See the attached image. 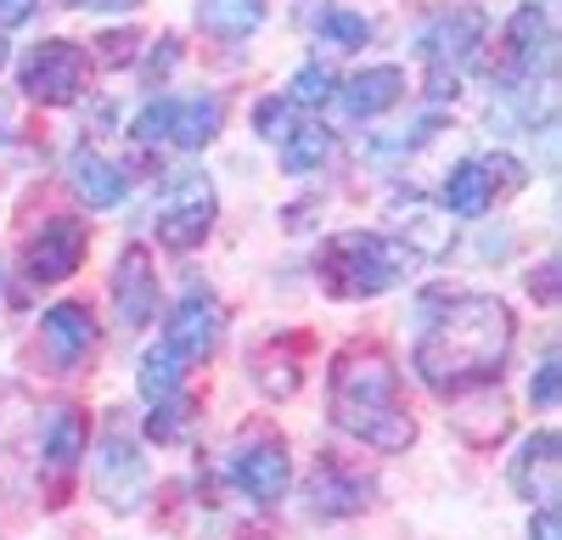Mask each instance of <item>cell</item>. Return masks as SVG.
<instances>
[{
	"instance_id": "cell-13",
	"label": "cell",
	"mask_w": 562,
	"mask_h": 540,
	"mask_svg": "<svg viewBox=\"0 0 562 540\" xmlns=\"http://www.w3.org/2000/svg\"><path fill=\"white\" fill-rule=\"evenodd\" d=\"M371 502V479H360L344 462H321L310 473V513L315 518H349Z\"/></svg>"
},
{
	"instance_id": "cell-10",
	"label": "cell",
	"mask_w": 562,
	"mask_h": 540,
	"mask_svg": "<svg viewBox=\"0 0 562 540\" xmlns=\"http://www.w3.org/2000/svg\"><path fill=\"white\" fill-rule=\"evenodd\" d=\"M113 310L124 327H147L158 315V277H153V259L147 248H124L119 270H113Z\"/></svg>"
},
{
	"instance_id": "cell-5",
	"label": "cell",
	"mask_w": 562,
	"mask_h": 540,
	"mask_svg": "<svg viewBox=\"0 0 562 540\" xmlns=\"http://www.w3.org/2000/svg\"><path fill=\"white\" fill-rule=\"evenodd\" d=\"M18 85L29 90L34 102L63 108V102L79 97V85H85V52H79L74 40H45V45H34V52L23 57Z\"/></svg>"
},
{
	"instance_id": "cell-20",
	"label": "cell",
	"mask_w": 562,
	"mask_h": 540,
	"mask_svg": "<svg viewBox=\"0 0 562 540\" xmlns=\"http://www.w3.org/2000/svg\"><path fill=\"white\" fill-rule=\"evenodd\" d=\"M85 417H79V405H57L52 412V423H45V434H40V457L52 462L57 473L63 468H74L79 462V450H85Z\"/></svg>"
},
{
	"instance_id": "cell-27",
	"label": "cell",
	"mask_w": 562,
	"mask_h": 540,
	"mask_svg": "<svg viewBox=\"0 0 562 540\" xmlns=\"http://www.w3.org/2000/svg\"><path fill=\"white\" fill-rule=\"evenodd\" d=\"M169 113H175V102H153L147 113H135V124H130V142H140V147L164 142V135H169Z\"/></svg>"
},
{
	"instance_id": "cell-9",
	"label": "cell",
	"mask_w": 562,
	"mask_h": 540,
	"mask_svg": "<svg viewBox=\"0 0 562 540\" xmlns=\"http://www.w3.org/2000/svg\"><path fill=\"white\" fill-rule=\"evenodd\" d=\"M220 344V304L209 293H192V299H180L169 310V322H164V349L175 360H209Z\"/></svg>"
},
{
	"instance_id": "cell-21",
	"label": "cell",
	"mask_w": 562,
	"mask_h": 540,
	"mask_svg": "<svg viewBox=\"0 0 562 540\" xmlns=\"http://www.w3.org/2000/svg\"><path fill=\"white\" fill-rule=\"evenodd\" d=\"M198 18L214 40H248L265 23V0H203Z\"/></svg>"
},
{
	"instance_id": "cell-3",
	"label": "cell",
	"mask_w": 562,
	"mask_h": 540,
	"mask_svg": "<svg viewBox=\"0 0 562 540\" xmlns=\"http://www.w3.org/2000/svg\"><path fill=\"white\" fill-rule=\"evenodd\" d=\"M411 254L378 232H349V237H333L321 254V282L333 288L338 299H371V293H389L400 277H405Z\"/></svg>"
},
{
	"instance_id": "cell-2",
	"label": "cell",
	"mask_w": 562,
	"mask_h": 540,
	"mask_svg": "<svg viewBox=\"0 0 562 540\" xmlns=\"http://www.w3.org/2000/svg\"><path fill=\"white\" fill-rule=\"evenodd\" d=\"M333 417L371 450H405L416 439V423L400 405V378L378 349H349L333 367Z\"/></svg>"
},
{
	"instance_id": "cell-35",
	"label": "cell",
	"mask_w": 562,
	"mask_h": 540,
	"mask_svg": "<svg viewBox=\"0 0 562 540\" xmlns=\"http://www.w3.org/2000/svg\"><path fill=\"white\" fill-rule=\"evenodd\" d=\"M0 63H7V45H0Z\"/></svg>"
},
{
	"instance_id": "cell-36",
	"label": "cell",
	"mask_w": 562,
	"mask_h": 540,
	"mask_svg": "<svg viewBox=\"0 0 562 540\" xmlns=\"http://www.w3.org/2000/svg\"><path fill=\"white\" fill-rule=\"evenodd\" d=\"M0 288H7V270H0Z\"/></svg>"
},
{
	"instance_id": "cell-23",
	"label": "cell",
	"mask_w": 562,
	"mask_h": 540,
	"mask_svg": "<svg viewBox=\"0 0 562 540\" xmlns=\"http://www.w3.org/2000/svg\"><path fill=\"white\" fill-rule=\"evenodd\" d=\"M180 367H186V360H175L164 344L147 349V355H140V394H147V400H169V394H180Z\"/></svg>"
},
{
	"instance_id": "cell-33",
	"label": "cell",
	"mask_w": 562,
	"mask_h": 540,
	"mask_svg": "<svg viewBox=\"0 0 562 540\" xmlns=\"http://www.w3.org/2000/svg\"><path fill=\"white\" fill-rule=\"evenodd\" d=\"M551 270H557V265H546V270H535V277H529V293L546 299V304L557 299V277H551Z\"/></svg>"
},
{
	"instance_id": "cell-19",
	"label": "cell",
	"mask_w": 562,
	"mask_h": 540,
	"mask_svg": "<svg viewBox=\"0 0 562 540\" xmlns=\"http://www.w3.org/2000/svg\"><path fill=\"white\" fill-rule=\"evenodd\" d=\"M546 45H551V18H546L540 7H524L518 18L506 23V68H512V74L540 68Z\"/></svg>"
},
{
	"instance_id": "cell-30",
	"label": "cell",
	"mask_w": 562,
	"mask_h": 540,
	"mask_svg": "<svg viewBox=\"0 0 562 540\" xmlns=\"http://www.w3.org/2000/svg\"><path fill=\"white\" fill-rule=\"evenodd\" d=\"M40 0H0V29H12V23H29L34 18Z\"/></svg>"
},
{
	"instance_id": "cell-16",
	"label": "cell",
	"mask_w": 562,
	"mask_h": 540,
	"mask_svg": "<svg viewBox=\"0 0 562 540\" xmlns=\"http://www.w3.org/2000/svg\"><path fill=\"white\" fill-rule=\"evenodd\" d=\"M344 113L349 119H378V113H389L400 97H405V74L400 68H366V74H355L344 90Z\"/></svg>"
},
{
	"instance_id": "cell-11",
	"label": "cell",
	"mask_w": 562,
	"mask_h": 540,
	"mask_svg": "<svg viewBox=\"0 0 562 540\" xmlns=\"http://www.w3.org/2000/svg\"><path fill=\"white\" fill-rule=\"evenodd\" d=\"M479 45H484V18L479 12H450L439 18L428 34H422V57H428L434 68H467L479 57Z\"/></svg>"
},
{
	"instance_id": "cell-15",
	"label": "cell",
	"mask_w": 562,
	"mask_h": 540,
	"mask_svg": "<svg viewBox=\"0 0 562 540\" xmlns=\"http://www.w3.org/2000/svg\"><path fill=\"white\" fill-rule=\"evenodd\" d=\"M68 180H74V198L90 203V209H113V203H124V192H130L124 169L108 164L102 153H90V147H79V153L68 158Z\"/></svg>"
},
{
	"instance_id": "cell-12",
	"label": "cell",
	"mask_w": 562,
	"mask_h": 540,
	"mask_svg": "<svg viewBox=\"0 0 562 540\" xmlns=\"http://www.w3.org/2000/svg\"><path fill=\"white\" fill-rule=\"evenodd\" d=\"M557 473H562V445L551 428L529 434L524 450H518V462H512V490L524 495V502H551L557 495Z\"/></svg>"
},
{
	"instance_id": "cell-28",
	"label": "cell",
	"mask_w": 562,
	"mask_h": 540,
	"mask_svg": "<svg viewBox=\"0 0 562 540\" xmlns=\"http://www.w3.org/2000/svg\"><path fill=\"white\" fill-rule=\"evenodd\" d=\"M557 394H562V367H557V344L546 349V360H540V372H535V383H529V400L540 405H557Z\"/></svg>"
},
{
	"instance_id": "cell-18",
	"label": "cell",
	"mask_w": 562,
	"mask_h": 540,
	"mask_svg": "<svg viewBox=\"0 0 562 540\" xmlns=\"http://www.w3.org/2000/svg\"><path fill=\"white\" fill-rule=\"evenodd\" d=\"M220 124H225V108H220L214 97L175 102V113H169V135H164V142H175V147H186V153H198V147H209L214 135H220Z\"/></svg>"
},
{
	"instance_id": "cell-14",
	"label": "cell",
	"mask_w": 562,
	"mask_h": 540,
	"mask_svg": "<svg viewBox=\"0 0 562 540\" xmlns=\"http://www.w3.org/2000/svg\"><path fill=\"white\" fill-rule=\"evenodd\" d=\"M40 338H45V355L57 367H79V360L97 349V322H90L85 304H52L40 322Z\"/></svg>"
},
{
	"instance_id": "cell-6",
	"label": "cell",
	"mask_w": 562,
	"mask_h": 540,
	"mask_svg": "<svg viewBox=\"0 0 562 540\" xmlns=\"http://www.w3.org/2000/svg\"><path fill=\"white\" fill-rule=\"evenodd\" d=\"M231 484H237L248 502L276 507L281 495H288V484H293V462H288V450H281V439L276 434L243 439L237 457H231Z\"/></svg>"
},
{
	"instance_id": "cell-17",
	"label": "cell",
	"mask_w": 562,
	"mask_h": 540,
	"mask_svg": "<svg viewBox=\"0 0 562 540\" xmlns=\"http://www.w3.org/2000/svg\"><path fill=\"white\" fill-rule=\"evenodd\" d=\"M495 187H501V180L490 175L484 158H461V164L450 169V180H445V209L461 214V220H479V214L490 209Z\"/></svg>"
},
{
	"instance_id": "cell-34",
	"label": "cell",
	"mask_w": 562,
	"mask_h": 540,
	"mask_svg": "<svg viewBox=\"0 0 562 540\" xmlns=\"http://www.w3.org/2000/svg\"><path fill=\"white\" fill-rule=\"evenodd\" d=\"M68 7H79V12H130L135 0H68Z\"/></svg>"
},
{
	"instance_id": "cell-32",
	"label": "cell",
	"mask_w": 562,
	"mask_h": 540,
	"mask_svg": "<svg viewBox=\"0 0 562 540\" xmlns=\"http://www.w3.org/2000/svg\"><path fill=\"white\" fill-rule=\"evenodd\" d=\"M529 540H562V524H557V513H551V507H540V513H535Z\"/></svg>"
},
{
	"instance_id": "cell-22",
	"label": "cell",
	"mask_w": 562,
	"mask_h": 540,
	"mask_svg": "<svg viewBox=\"0 0 562 540\" xmlns=\"http://www.w3.org/2000/svg\"><path fill=\"white\" fill-rule=\"evenodd\" d=\"M326 158H333V130H321V124H299L288 142H281V164H288V175H310Z\"/></svg>"
},
{
	"instance_id": "cell-24",
	"label": "cell",
	"mask_w": 562,
	"mask_h": 540,
	"mask_svg": "<svg viewBox=\"0 0 562 540\" xmlns=\"http://www.w3.org/2000/svg\"><path fill=\"white\" fill-rule=\"evenodd\" d=\"M333 85H338V79H333V68L304 63V68L293 74V85H288V102H293V108H321L326 97H338Z\"/></svg>"
},
{
	"instance_id": "cell-1",
	"label": "cell",
	"mask_w": 562,
	"mask_h": 540,
	"mask_svg": "<svg viewBox=\"0 0 562 540\" xmlns=\"http://www.w3.org/2000/svg\"><path fill=\"white\" fill-rule=\"evenodd\" d=\"M506 349H512V310L490 293H461V299H445L428 333L416 338L411 360H416V378L434 394H461L501 378Z\"/></svg>"
},
{
	"instance_id": "cell-7",
	"label": "cell",
	"mask_w": 562,
	"mask_h": 540,
	"mask_svg": "<svg viewBox=\"0 0 562 540\" xmlns=\"http://www.w3.org/2000/svg\"><path fill=\"white\" fill-rule=\"evenodd\" d=\"M90 479H97V495H102L113 513H135V507H140V490H147V462H140V450L124 439L119 423H113L108 439L97 445Z\"/></svg>"
},
{
	"instance_id": "cell-25",
	"label": "cell",
	"mask_w": 562,
	"mask_h": 540,
	"mask_svg": "<svg viewBox=\"0 0 562 540\" xmlns=\"http://www.w3.org/2000/svg\"><path fill=\"white\" fill-rule=\"evenodd\" d=\"M254 124H259L265 142H288V135H293V102H288V97L259 102V108H254Z\"/></svg>"
},
{
	"instance_id": "cell-4",
	"label": "cell",
	"mask_w": 562,
	"mask_h": 540,
	"mask_svg": "<svg viewBox=\"0 0 562 540\" xmlns=\"http://www.w3.org/2000/svg\"><path fill=\"white\" fill-rule=\"evenodd\" d=\"M214 220H220L214 180H209L203 169H180V175H169V187H164V198H158V237H164L175 254H186V248L209 243Z\"/></svg>"
},
{
	"instance_id": "cell-31",
	"label": "cell",
	"mask_w": 562,
	"mask_h": 540,
	"mask_svg": "<svg viewBox=\"0 0 562 540\" xmlns=\"http://www.w3.org/2000/svg\"><path fill=\"white\" fill-rule=\"evenodd\" d=\"M97 45H102V63H130L135 34H108V40H97Z\"/></svg>"
},
{
	"instance_id": "cell-26",
	"label": "cell",
	"mask_w": 562,
	"mask_h": 540,
	"mask_svg": "<svg viewBox=\"0 0 562 540\" xmlns=\"http://www.w3.org/2000/svg\"><path fill=\"white\" fill-rule=\"evenodd\" d=\"M321 34L333 40V45H366L371 40V23L360 12H326L321 18Z\"/></svg>"
},
{
	"instance_id": "cell-29",
	"label": "cell",
	"mask_w": 562,
	"mask_h": 540,
	"mask_svg": "<svg viewBox=\"0 0 562 540\" xmlns=\"http://www.w3.org/2000/svg\"><path fill=\"white\" fill-rule=\"evenodd\" d=\"M180 428H186V400H180V394L158 400V412L147 417V434H153V439H175Z\"/></svg>"
},
{
	"instance_id": "cell-8",
	"label": "cell",
	"mask_w": 562,
	"mask_h": 540,
	"mask_svg": "<svg viewBox=\"0 0 562 540\" xmlns=\"http://www.w3.org/2000/svg\"><path fill=\"white\" fill-rule=\"evenodd\" d=\"M85 225L79 220H45L40 232L29 237V248H23V277L29 282H63V277H74L79 270V259H85Z\"/></svg>"
}]
</instances>
